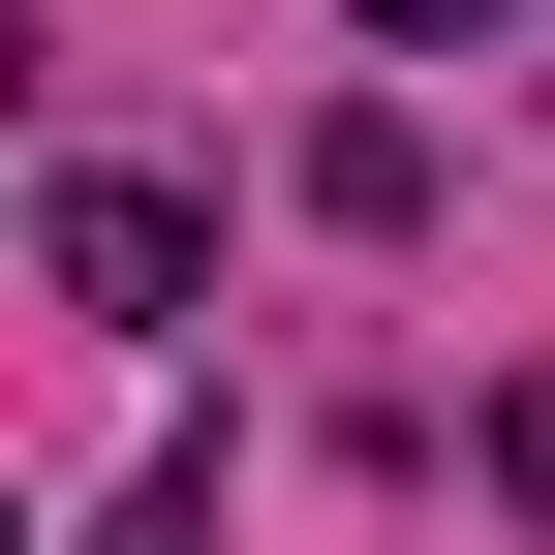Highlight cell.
Segmentation results:
<instances>
[{"label": "cell", "instance_id": "1", "mask_svg": "<svg viewBox=\"0 0 555 555\" xmlns=\"http://www.w3.org/2000/svg\"><path fill=\"white\" fill-rule=\"evenodd\" d=\"M31 278H62L93 339H185V278H217V217H185V185H62V217H31Z\"/></svg>", "mask_w": 555, "mask_h": 555}, {"label": "cell", "instance_id": "2", "mask_svg": "<svg viewBox=\"0 0 555 555\" xmlns=\"http://www.w3.org/2000/svg\"><path fill=\"white\" fill-rule=\"evenodd\" d=\"M371 31H401V62H494V31H525V0H371Z\"/></svg>", "mask_w": 555, "mask_h": 555}, {"label": "cell", "instance_id": "3", "mask_svg": "<svg viewBox=\"0 0 555 555\" xmlns=\"http://www.w3.org/2000/svg\"><path fill=\"white\" fill-rule=\"evenodd\" d=\"M0 555H31V494H0Z\"/></svg>", "mask_w": 555, "mask_h": 555}]
</instances>
